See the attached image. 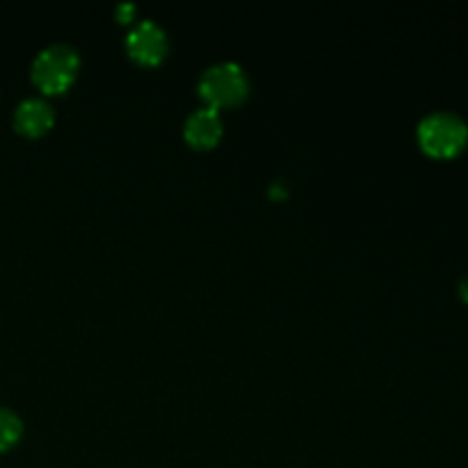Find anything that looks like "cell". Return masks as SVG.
<instances>
[{"label": "cell", "instance_id": "cell-7", "mask_svg": "<svg viewBox=\"0 0 468 468\" xmlns=\"http://www.w3.org/2000/svg\"><path fill=\"white\" fill-rule=\"evenodd\" d=\"M23 420L16 411L0 407V452L9 451L21 439Z\"/></svg>", "mask_w": 468, "mask_h": 468}, {"label": "cell", "instance_id": "cell-8", "mask_svg": "<svg viewBox=\"0 0 468 468\" xmlns=\"http://www.w3.org/2000/svg\"><path fill=\"white\" fill-rule=\"evenodd\" d=\"M137 12V5L133 3H119L117 5V18L119 21H131Z\"/></svg>", "mask_w": 468, "mask_h": 468}, {"label": "cell", "instance_id": "cell-2", "mask_svg": "<svg viewBox=\"0 0 468 468\" xmlns=\"http://www.w3.org/2000/svg\"><path fill=\"white\" fill-rule=\"evenodd\" d=\"M419 144L434 158H452L468 144V126L455 112L437 110L419 123Z\"/></svg>", "mask_w": 468, "mask_h": 468}, {"label": "cell", "instance_id": "cell-6", "mask_svg": "<svg viewBox=\"0 0 468 468\" xmlns=\"http://www.w3.org/2000/svg\"><path fill=\"white\" fill-rule=\"evenodd\" d=\"M55 122V108L41 96H27L14 110V128L21 135H44Z\"/></svg>", "mask_w": 468, "mask_h": 468}, {"label": "cell", "instance_id": "cell-3", "mask_svg": "<svg viewBox=\"0 0 468 468\" xmlns=\"http://www.w3.org/2000/svg\"><path fill=\"white\" fill-rule=\"evenodd\" d=\"M199 94L210 108H227L238 105L250 94V78L238 62L210 64L199 78Z\"/></svg>", "mask_w": 468, "mask_h": 468}, {"label": "cell", "instance_id": "cell-5", "mask_svg": "<svg viewBox=\"0 0 468 468\" xmlns=\"http://www.w3.org/2000/svg\"><path fill=\"white\" fill-rule=\"evenodd\" d=\"M183 133H186V140L192 146H199V149L215 146L224 133L222 114H219L218 108H210V105L192 110L186 119Z\"/></svg>", "mask_w": 468, "mask_h": 468}, {"label": "cell", "instance_id": "cell-1", "mask_svg": "<svg viewBox=\"0 0 468 468\" xmlns=\"http://www.w3.org/2000/svg\"><path fill=\"white\" fill-rule=\"evenodd\" d=\"M80 69V55L71 44H50L37 53L35 62H32V82L39 87L46 94H59L67 90L78 76Z\"/></svg>", "mask_w": 468, "mask_h": 468}, {"label": "cell", "instance_id": "cell-9", "mask_svg": "<svg viewBox=\"0 0 468 468\" xmlns=\"http://www.w3.org/2000/svg\"><path fill=\"white\" fill-rule=\"evenodd\" d=\"M460 297H462V300H464V302H468V277H464V279H462V282H460Z\"/></svg>", "mask_w": 468, "mask_h": 468}, {"label": "cell", "instance_id": "cell-4", "mask_svg": "<svg viewBox=\"0 0 468 468\" xmlns=\"http://www.w3.org/2000/svg\"><path fill=\"white\" fill-rule=\"evenodd\" d=\"M126 50L135 62L158 64L163 62L169 50V37L160 23L154 18H142L133 26L126 37Z\"/></svg>", "mask_w": 468, "mask_h": 468}]
</instances>
